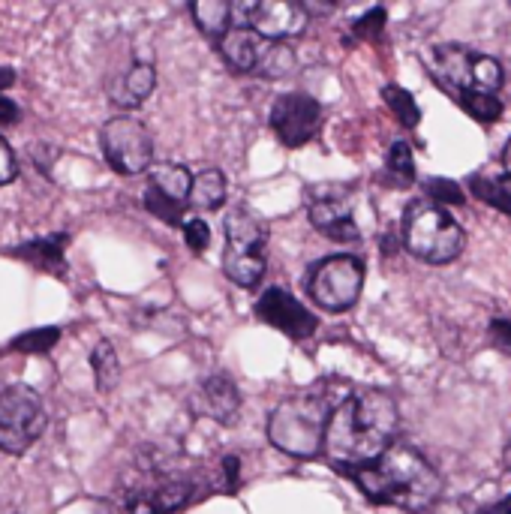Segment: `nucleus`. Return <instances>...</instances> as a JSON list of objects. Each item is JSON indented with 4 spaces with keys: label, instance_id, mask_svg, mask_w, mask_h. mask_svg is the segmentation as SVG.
<instances>
[{
    "label": "nucleus",
    "instance_id": "f257e3e1",
    "mask_svg": "<svg viewBox=\"0 0 511 514\" xmlns=\"http://www.w3.org/2000/svg\"><path fill=\"white\" fill-rule=\"evenodd\" d=\"M397 403L382 388L349 391L331 412L322 451L343 469L355 472L376 463L397 436Z\"/></svg>",
    "mask_w": 511,
    "mask_h": 514
},
{
    "label": "nucleus",
    "instance_id": "f03ea898",
    "mask_svg": "<svg viewBox=\"0 0 511 514\" xmlns=\"http://www.w3.org/2000/svg\"><path fill=\"white\" fill-rule=\"evenodd\" d=\"M358 487L382 505H397L403 511H424L442 493L439 472L409 445H391L376 463L352 472Z\"/></svg>",
    "mask_w": 511,
    "mask_h": 514
},
{
    "label": "nucleus",
    "instance_id": "7ed1b4c3",
    "mask_svg": "<svg viewBox=\"0 0 511 514\" xmlns=\"http://www.w3.org/2000/svg\"><path fill=\"white\" fill-rule=\"evenodd\" d=\"M346 394H349V388L337 394V385L322 382L310 391H298V394L280 400L268 418V439L283 454H292L301 460L316 457L325 442L328 418Z\"/></svg>",
    "mask_w": 511,
    "mask_h": 514
},
{
    "label": "nucleus",
    "instance_id": "20e7f679",
    "mask_svg": "<svg viewBox=\"0 0 511 514\" xmlns=\"http://www.w3.org/2000/svg\"><path fill=\"white\" fill-rule=\"evenodd\" d=\"M424 61L430 67V76L442 88H451L454 97H472V94L496 97L502 88V64L466 46H457V43L430 46Z\"/></svg>",
    "mask_w": 511,
    "mask_h": 514
},
{
    "label": "nucleus",
    "instance_id": "39448f33",
    "mask_svg": "<svg viewBox=\"0 0 511 514\" xmlns=\"http://www.w3.org/2000/svg\"><path fill=\"white\" fill-rule=\"evenodd\" d=\"M463 241H466L463 229L454 223V217L445 208H439L427 199H418L406 208L403 247L415 259H421L427 265H448L451 259L460 256Z\"/></svg>",
    "mask_w": 511,
    "mask_h": 514
},
{
    "label": "nucleus",
    "instance_id": "423d86ee",
    "mask_svg": "<svg viewBox=\"0 0 511 514\" xmlns=\"http://www.w3.org/2000/svg\"><path fill=\"white\" fill-rule=\"evenodd\" d=\"M43 397L28 385H13L0 391V451L25 454L46 430Z\"/></svg>",
    "mask_w": 511,
    "mask_h": 514
},
{
    "label": "nucleus",
    "instance_id": "0eeeda50",
    "mask_svg": "<svg viewBox=\"0 0 511 514\" xmlns=\"http://www.w3.org/2000/svg\"><path fill=\"white\" fill-rule=\"evenodd\" d=\"M310 16L295 0H247L232 4V28H250L268 43H283L304 34Z\"/></svg>",
    "mask_w": 511,
    "mask_h": 514
},
{
    "label": "nucleus",
    "instance_id": "6e6552de",
    "mask_svg": "<svg viewBox=\"0 0 511 514\" xmlns=\"http://www.w3.org/2000/svg\"><path fill=\"white\" fill-rule=\"evenodd\" d=\"M307 289L322 310H349L364 289V265L355 256H328L310 271Z\"/></svg>",
    "mask_w": 511,
    "mask_h": 514
},
{
    "label": "nucleus",
    "instance_id": "1a4fd4ad",
    "mask_svg": "<svg viewBox=\"0 0 511 514\" xmlns=\"http://www.w3.org/2000/svg\"><path fill=\"white\" fill-rule=\"evenodd\" d=\"M100 145H103L109 166L118 175H139V172L151 169L154 139L139 118L118 115V118L106 121V127L100 133Z\"/></svg>",
    "mask_w": 511,
    "mask_h": 514
},
{
    "label": "nucleus",
    "instance_id": "9d476101",
    "mask_svg": "<svg viewBox=\"0 0 511 514\" xmlns=\"http://www.w3.org/2000/svg\"><path fill=\"white\" fill-rule=\"evenodd\" d=\"M193 496V481L178 475H151L127 490L121 514H172Z\"/></svg>",
    "mask_w": 511,
    "mask_h": 514
},
{
    "label": "nucleus",
    "instance_id": "9b49d317",
    "mask_svg": "<svg viewBox=\"0 0 511 514\" xmlns=\"http://www.w3.org/2000/svg\"><path fill=\"white\" fill-rule=\"evenodd\" d=\"M271 127L286 148H301L316 139L322 127V109L307 94H283L271 109Z\"/></svg>",
    "mask_w": 511,
    "mask_h": 514
},
{
    "label": "nucleus",
    "instance_id": "f8f14e48",
    "mask_svg": "<svg viewBox=\"0 0 511 514\" xmlns=\"http://www.w3.org/2000/svg\"><path fill=\"white\" fill-rule=\"evenodd\" d=\"M310 223L334 241H358V226L352 220V202L346 187L328 184L310 190Z\"/></svg>",
    "mask_w": 511,
    "mask_h": 514
},
{
    "label": "nucleus",
    "instance_id": "ddd939ff",
    "mask_svg": "<svg viewBox=\"0 0 511 514\" xmlns=\"http://www.w3.org/2000/svg\"><path fill=\"white\" fill-rule=\"evenodd\" d=\"M256 316L274 328H280L283 334H289L292 340H307L316 331V316L286 289L274 286L268 289L259 301H256Z\"/></svg>",
    "mask_w": 511,
    "mask_h": 514
},
{
    "label": "nucleus",
    "instance_id": "4468645a",
    "mask_svg": "<svg viewBox=\"0 0 511 514\" xmlns=\"http://www.w3.org/2000/svg\"><path fill=\"white\" fill-rule=\"evenodd\" d=\"M196 406L202 415L220 421V424H232L241 412V394L238 385L226 376V373H214L202 382L199 394H196Z\"/></svg>",
    "mask_w": 511,
    "mask_h": 514
},
{
    "label": "nucleus",
    "instance_id": "2eb2a0df",
    "mask_svg": "<svg viewBox=\"0 0 511 514\" xmlns=\"http://www.w3.org/2000/svg\"><path fill=\"white\" fill-rule=\"evenodd\" d=\"M226 241H229L226 250H235V253H259L262 256V247L268 241V229L250 211L232 208L226 214Z\"/></svg>",
    "mask_w": 511,
    "mask_h": 514
},
{
    "label": "nucleus",
    "instance_id": "dca6fc26",
    "mask_svg": "<svg viewBox=\"0 0 511 514\" xmlns=\"http://www.w3.org/2000/svg\"><path fill=\"white\" fill-rule=\"evenodd\" d=\"M154 85H157L154 67L151 64H136V67H130L124 76H118L109 85V94H112V103L115 106H121V109H139L154 94Z\"/></svg>",
    "mask_w": 511,
    "mask_h": 514
},
{
    "label": "nucleus",
    "instance_id": "f3484780",
    "mask_svg": "<svg viewBox=\"0 0 511 514\" xmlns=\"http://www.w3.org/2000/svg\"><path fill=\"white\" fill-rule=\"evenodd\" d=\"M220 55L238 70V73H253L259 64V55L265 49V40L259 34H253L250 28H229L220 40Z\"/></svg>",
    "mask_w": 511,
    "mask_h": 514
},
{
    "label": "nucleus",
    "instance_id": "a211bd4d",
    "mask_svg": "<svg viewBox=\"0 0 511 514\" xmlns=\"http://www.w3.org/2000/svg\"><path fill=\"white\" fill-rule=\"evenodd\" d=\"M64 247H67V235H52V238H37V241H28L22 247H16L13 253L34 262L37 268L43 271H55V274H64Z\"/></svg>",
    "mask_w": 511,
    "mask_h": 514
},
{
    "label": "nucleus",
    "instance_id": "6ab92c4d",
    "mask_svg": "<svg viewBox=\"0 0 511 514\" xmlns=\"http://www.w3.org/2000/svg\"><path fill=\"white\" fill-rule=\"evenodd\" d=\"M190 184H193V175L184 169V166H154L151 169V190H157L160 196L178 202V205H187L190 199Z\"/></svg>",
    "mask_w": 511,
    "mask_h": 514
},
{
    "label": "nucleus",
    "instance_id": "aec40b11",
    "mask_svg": "<svg viewBox=\"0 0 511 514\" xmlns=\"http://www.w3.org/2000/svg\"><path fill=\"white\" fill-rule=\"evenodd\" d=\"M226 199V178L220 169H205L193 178L190 184V205H196L199 211H214L220 208Z\"/></svg>",
    "mask_w": 511,
    "mask_h": 514
},
{
    "label": "nucleus",
    "instance_id": "412c9836",
    "mask_svg": "<svg viewBox=\"0 0 511 514\" xmlns=\"http://www.w3.org/2000/svg\"><path fill=\"white\" fill-rule=\"evenodd\" d=\"M223 274L244 286V289H253L259 286L262 274H265V259L259 253H235V250H226L223 253Z\"/></svg>",
    "mask_w": 511,
    "mask_h": 514
},
{
    "label": "nucleus",
    "instance_id": "4be33fe9",
    "mask_svg": "<svg viewBox=\"0 0 511 514\" xmlns=\"http://www.w3.org/2000/svg\"><path fill=\"white\" fill-rule=\"evenodd\" d=\"M196 25L208 34V37H223L232 28V4L226 0H199V4L190 7Z\"/></svg>",
    "mask_w": 511,
    "mask_h": 514
},
{
    "label": "nucleus",
    "instance_id": "5701e85b",
    "mask_svg": "<svg viewBox=\"0 0 511 514\" xmlns=\"http://www.w3.org/2000/svg\"><path fill=\"white\" fill-rule=\"evenodd\" d=\"M91 367H94V376H97V388L100 391H112L118 382H121V361H118V352L109 340H100L91 352Z\"/></svg>",
    "mask_w": 511,
    "mask_h": 514
},
{
    "label": "nucleus",
    "instance_id": "b1692460",
    "mask_svg": "<svg viewBox=\"0 0 511 514\" xmlns=\"http://www.w3.org/2000/svg\"><path fill=\"white\" fill-rule=\"evenodd\" d=\"M292 67H295V52L286 43H268L265 40V49H262L253 73H259L265 79H283L286 73H292Z\"/></svg>",
    "mask_w": 511,
    "mask_h": 514
},
{
    "label": "nucleus",
    "instance_id": "393cba45",
    "mask_svg": "<svg viewBox=\"0 0 511 514\" xmlns=\"http://www.w3.org/2000/svg\"><path fill=\"white\" fill-rule=\"evenodd\" d=\"M472 193L478 199H484L487 205L511 214V175H499V178H475L472 181Z\"/></svg>",
    "mask_w": 511,
    "mask_h": 514
},
{
    "label": "nucleus",
    "instance_id": "a878e982",
    "mask_svg": "<svg viewBox=\"0 0 511 514\" xmlns=\"http://www.w3.org/2000/svg\"><path fill=\"white\" fill-rule=\"evenodd\" d=\"M61 340V328H34V331H25V334H19L13 343H10V349L13 352H49L55 343Z\"/></svg>",
    "mask_w": 511,
    "mask_h": 514
},
{
    "label": "nucleus",
    "instance_id": "bb28decb",
    "mask_svg": "<svg viewBox=\"0 0 511 514\" xmlns=\"http://www.w3.org/2000/svg\"><path fill=\"white\" fill-rule=\"evenodd\" d=\"M382 97H385L388 109L397 115V121H403L406 127H415V124H418L421 112H418L415 100L409 97V91H403V88H397V85H388V88L382 91Z\"/></svg>",
    "mask_w": 511,
    "mask_h": 514
},
{
    "label": "nucleus",
    "instance_id": "cd10ccee",
    "mask_svg": "<svg viewBox=\"0 0 511 514\" xmlns=\"http://www.w3.org/2000/svg\"><path fill=\"white\" fill-rule=\"evenodd\" d=\"M145 208L154 214V217H160L163 223H172V226H184V205H178V202H172V199H166V196H160L157 190H145Z\"/></svg>",
    "mask_w": 511,
    "mask_h": 514
},
{
    "label": "nucleus",
    "instance_id": "c85d7f7f",
    "mask_svg": "<svg viewBox=\"0 0 511 514\" xmlns=\"http://www.w3.org/2000/svg\"><path fill=\"white\" fill-rule=\"evenodd\" d=\"M388 172L400 181V184H409L415 178V160H412V151L406 142H394L391 151H388Z\"/></svg>",
    "mask_w": 511,
    "mask_h": 514
},
{
    "label": "nucleus",
    "instance_id": "c756f323",
    "mask_svg": "<svg viewBox=\"0 0 511 514\" xmlns=\"http://www.w3.org/2000/svg\"><path fill=\"white\" fill-rule=\"evenodd\" d=\"M457 103H460L466 112H472L478 121H484V124H490V121H496V118L502 115L499 97H478V94H472V97H457Z\"/></svg>",
    "mask_w": 511,
    "mask_h": 514
},
{
    "label": "nucleus",
    "instance_id": "7c9ffc66",
    "mask_svg": "<svg viewBox=\"0 0 511 514\" xmlns=\"http://www.w3.org/2000/svg\"><path fill=\"white\" fill-rule=\"evenodd\" d=\"M184 241H187V247H190L193 253H205L208 244H211V229H208V223L199 220V217L184 220Z\"/></svg>",
    "mask_w": 511,
    "mask_h": 514
},
{
    "label": "nucleus",
    "instance_id": "2f4dec72",
    "mask_svg": "<svg viewBox=\"0 0 511 514\" xmlns=\"http://www.w3.org/2000/svg\"><path fill=\"white\" fill-rule=\"evenodd\" d=\"M382 25H385V10H382V7H376V10H370L364 19H358V22H355V34H358V37H364V40H373V37H379Z\"/></svg>",
    "mask_w": 511,
    "mask_h": 514
},
{
    "label": "nucleus",
    "instance_id": "473e14b6",
    "mask_svg": "<svg viewBox=\"0 0 511 514\" xmlns=\"http://www.w3.org/2000/svg\"><path fill=\"white\" fill-rule=\"evenodd\" d=\"M16 175H19L16 154H13V148L7 145V139L0 136V187L10 184V181H16Z\"/></svg>",
    "mask_w": 511,
    "mask_h": 514
},
{
    "label": "nucleus",
    "instance_id": "72a5a7b5",
    "mask_svg": "<svg viewBox=\"0 0 511 514\" xmlns=\"http://www.w3.org/2000/svg\"><path fill=\"white\" fill-rule=\"evenodd\" d=\"M220 469H223V481H226V493H235L238 490V481H241V460L235 454H226L220 460Z\"/></svg>",
    "mask_w": 511,
    "mask_h": 514
},
{
    "label": "nucleus",
    "instance_id": "f704fd0d",
    "mask_svg": "<svg viewBox=\"0 0 511 514\" xmlns=\"http://www.w3.org/2000/svg\"><path fill=\"white\" fill-rule=\"evenodd\" d=\"M490 334H493V343L496 346L511 349V322L508 319H493L490 322Z\"/></svg>",
    "mask_w": 511,
    "mask_h": 514
},
{
    "label": "nucleus",
    "instance_id": "c9c22d12",
    "mask_svg": "<svg viewBox=\"0 0 511 514\" xmlns=\"http://www.w3.org/2000/svg\"><path fill=\"white\" fill-rule=\"evenodd\" d=\"M427 190H436L433 196L439 199H448V202H463V193L457 190V184H448V181H430Z\"/></svg>",
    "mask_w": 511,
    "mask_h": 514
},
{
    "label": "nucleus",
    "instance_id": "e433bc0d",
    "mask_svg": "<svg viewBox=\"0 0 511 514\" xmlns=\"http://www.w3.org/2000/svg\"><path fill=\"white\" fill-rule=\"evenodd\" d=\"M19 118H22V109L10 97H0V124H16Z\"/></svg>",
    "mask_w": 511,
    "mask_h": 514
},
{
    "label": "nucleus",
    "instance_id": "4c0bfd02",
    "mask_svg": "<svg viewBox=\"0 0 511 514\" xmlns=\"http://www.w3.org/2000/svg\"><path fill=\"white\" fill-rule=\"evenodd\" d=\"M475 514H511V496H505V499H499V502H493V505L475 511Z\"/></svg>",
    "mask_w": 511,
    "mask_h": 514
},
{
    "label": "nucleus",
    "instance_id": "58836bf2",
    "mask_svg": "<svg viewBox=\"0 0 511 514\" xmlns=\"http://www.w3.org/2000/svg\"><path fill=\"white\" fill-rule=\"evenodd\" d=\"M13 85H16V73L10 67H0V94H4L7 88H13Z\"/></svg>",
    "mask_w": 511,
    "mask_h": 514
},
{
    "label": "nucleus",
    "instance_id": "ea45409f",
    "mask_svg": "<svg viewBox=\"0 0 511 514\" xmlns=\"http://www.w3.org/2000/svg\"><path fill=\"white\" fill-rule=\"evenodd\" d=\"M502 463H505V469L511 472V433H508V439H505V448H502Z\"/></svg>",
    "mask_w": 511,
    "mask_h": 514
},
{
    "label": "nucleus",
    "instance_id": "a19ab883",
    "mask_svg": "<svg viewBox=\"0 0 511 514\" xmlns=\"http://www.w3.org/2000/svg\"><path fill=\"white\" fill-rule=\"evenodd\" d=\"M502 169H505V175H511V139H508L505 154H502Z\"/></svg>",
    "mask_w": 511,
    "mask_h": 514
}]
</instances>
